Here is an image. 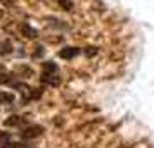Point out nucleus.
I'll return each instance as SVG.
<instances>
[{"label":"nucleus","instance_id":"obj_6","mask_svg":"<svg viewBox=\"0 0 154 148\" xmlns=\"http://www.w3.org/2000/svg\"><path fill=\"white\" fill-rule=\"evenodd\" d=\"M9 141H11V134L5 133V131H0V143L5 145V143H9Z\"/></svg>","mask_w":154,"mask_h":148},{"label":"nucleus","instance_id":"obj_4","mask_svg":"<svg viewBox=\"0 0 154 148\" xmlns=\"http://www.w3.org/2000/svg\"><path fill=\"white\" fill-rule=\"evenodd\" d=\"M14 102V97L7 91H0V103H12Z\"/></svg>","mask_w":154,"mask_h":148},{"label":"nucleus","instance_id":"obj_5","mask_svg":"<svg viewBox=\"0 0 154 148\" xmlns=\"http://www.w3.org/2000/svg\"><path fill=\"white\" fill-rule=\"evenodd\" d=\"M23 33H24V35H29V38H35L36 36V29H33L31 26L26 24V26H23Z\"/></svg>","mask_w":154,"mask_h":148},{"label":"nucleus","instance_id":"obj_7","mask_svg":"<svg viewBox=\"0 0 154 148\" xmlns=\"http://www.w3.org/2000/svg\"><path fill=\"white\" fill-rule=\"evenodd\" d=\"M0 148H26V147H24L23 143H11V141H9L5 145H2Z\"/></svg>","mask_w":154,"mask_h":148},{"label":"nucleus","instance_id":"obj_2","mask_svg":"<svg viewBox=\"0 0 154 148\" xmlns=\"http://www.w3.org/2000/svg\"><path fill=\"white\" fill-rule=\"evenodd\" d=\"M78 54H80V50L75 48V47H66V48H63L59 52V55L63 57V59H73V57L78 55Z\"/></svg>","mask_w":154,"mask_h":148},{"label":"nucleus","instance_id":"obj_1","mask_svg":"<svg viewBox=\"0 0 154 148\" xmlns=\"http://www.w3.org/2000/svg\"><path fill=\"white\" fill-rule=\"evenodd\" d=\"M42 131H43L42 126H26L23 129L21 136L24 140H31V138H38V136L42 134Z\"/></svg>","mask_w":154,"mask_h":148},{"label":"nucleus","instance_id":"obj_8","mask_svg":"<svg viewBox=\"0 0 154 148\" xmlns=\"http://www.w3.org/2000/svg\"><path fill=\"white\" fill-rule=\"evenodd\" d=\"M59 4H61V5H64L66 9L71 7V2H69V0H59Z\"/></svg>","mask_w":154,"mask_h":148},{"label":"nucleus","instance_id":"obj_3","mask_svg":"<svg viewBox=\"0 0 154 148\" xmlns=\"http://www.w3.org/2000/svg\"><path fill=\"white\" fill-rule=\"evenodd\" d=\"M4 124L7 127H16V126H21L23 120H21L19 115H11V117H7V119L4 120Z\"/></svg>","mask_w":154,"mask_h":148},{"label":"nucleus","instance_id":"obj_9","mask_svg":"<svg viewBox=\"0 0 154 148\" xmlns=\"http://www.w3.org/2000/svg\"><path fill=\"white\" fill-rule=\"evenodd\" d=\"M2 72H5V69H4V67H2V65H0V74H2Z\"/></svg>","mask_w":154,"mask_h":148},{"label":"nucleus","instance_id":"obj_10","mask_svg":"<svg viewBox=\"0 0 154 148\" xmlns=\"http://www.w3.org/2000/svg\"><path fill=\"white\" fill-rule=\"evenodd\" d=\"M2 16H4V12H2V10H0V17H2Z\"/></svg>","mask_w":154,"mask_h":148}]
</instances>
